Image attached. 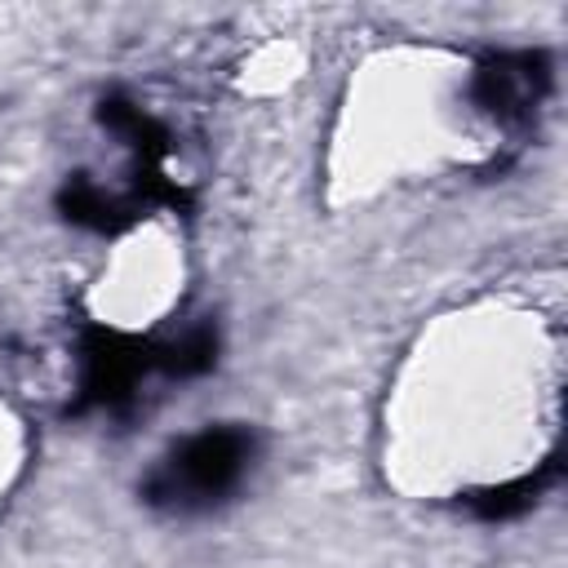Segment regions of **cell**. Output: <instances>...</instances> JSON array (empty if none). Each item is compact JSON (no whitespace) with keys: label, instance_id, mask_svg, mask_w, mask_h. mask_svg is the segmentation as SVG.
<instances>
[{"label":"cell","instance_id":"1","mask_svg":"<svg viewBox=\"0 0 568 568\" xmlns=\"http://www.w3.org/2000/svg\"><path fill=\"white\" fill-rule=\"evenodd\" d=\"M257 453V439L248 426H209L191 439H182L142 484V497L160 510H209L226 493L240 488Z\"/></svg>","mask_w":568,"mask_h":568},{"label":"cell","instance_id":"4","mask_svg":"<svg viewBox=\"0 0 568 568\" xmlns=\"http://www.w3.org/2000/svg\"><path fill=\"white\" fill-rule=\"evenodd\" d=\"M550 479H555V462H546L541 470H532V475H519V479H510V484L484 488V493L466 497V506H470L475 515H484V519H510V515L528 510V506L537 501V493H541Z\"/></svg>","mask_w":568,"mask_h":568},{"label":"cell","instance_id":"3","mask_svg":"<svg viewBox=\"0 0 568 568\" xmlns=\"http://www.w3.org/2000/svg\"><path fill=\"white\" fill-rule=\"evenodd\" d=\"M550 71L541 53H497L475 75V102L501 124H528L546 98Z\"/></svg>","mask_w":568,"mask_h":568},{"label":"cell","instance_id":"2","mask_svg":"<svg viewBox=\"0 0 568 568\" xmlns=\"http://www.w3.org/2000/svg\"><path fill=\"white\" fill-rule=\"evenodd\" d=\"M155 368L164 373V346L124 337L115 328H89L80 342V395L71 408H120Z\"/></svg>","mask_w":568,"mask_h":568}]
</instances>
